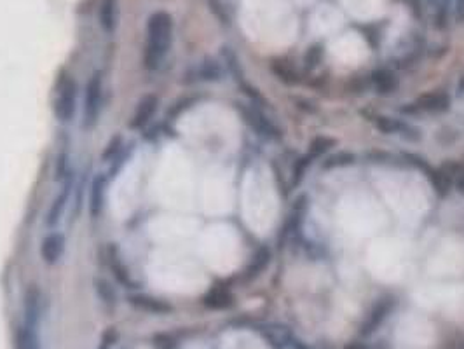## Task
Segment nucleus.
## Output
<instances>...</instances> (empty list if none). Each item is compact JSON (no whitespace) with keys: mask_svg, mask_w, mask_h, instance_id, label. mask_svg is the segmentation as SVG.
<instances>
[{"mask_svg":"<svg viewBox=\"0 0 464 349\" xmlns=\"http://www.w3.org/2000/svg\"><path fill=\"white\" fill-rule=\"evenodd\" d=\"M173 42V18L166 11H157L147 21L144 63L145 69L157 70L163 65Z\"/></svg>","mask_w":464,"mask_h":349,"instance_id":"obj_1","label":"nucleus"},{"mask_svg":"<svg viewBox=\"0 0 464 349\" xmlns=\"http://www.w3.org/2000/svg\"><path fill=\"white\" fill-rule=\"evenodd\" d=\"M56 96L53 102V112L62 124L72 123L77 112L79 86L70 74L63 72L56 83Z\"/></svg>","mask_w":464,"mask_h":349,"instance_id":"obj_2","label":"nucleus"},{"mask_svg":"<svg viewBox=\"0 0 464 349\" xmlns=\"http://www.w3.org/2000/svg\"><path fill=\"white\" fill-rule=\"evenodd\" d=\"M103 103V77L100 72H95L89 77L84 91V107H82V128L93 130L98 123L100 110Z\"/></svg>","mask_w":464,"mask_h":349,"instance_id":"obj_3","label":"nucleus"},{"mask_svg":"<svg viewBox=\"0 0 464 349\" xmlns=\"http://www.w3.org/2000/svg\"><path fill=\"white\" fill-rule=\"evenodd\" d=\"M128 302H130L135 309H138V311L142 313H147V315L168 316L173 313V306H171L170 302L163 301V299L152 297V295L135 294L128 297Z\"/></svg>","mask_w":464,"mask_h":349,"instance_id":"obj_4","label":"nucleus"},{"mask_svg":"<svg viewBox=\"0 0 464 349\" xmlns=\"http://www.w3.org/2000/svg\"><path fill=\"white\" fill-rule=\"evenodd\" d=\"M157 109H159V98H157L156 95L151 93V95L142 96V100L137 103V109H135L133 116H131L130 119L131 130H144V128L151 123L152 117L156 116Z\"/></svg>","mask_w":464,"mask_h":349,"instance_id":"obj_5","label":"nucleus"},{"mask_svg":"<svg viewBox=\"0 0 464 349\" xmlns=\"http://www.w3.org/2000/svg\"><path fill=\"white\" fill-rule=\"evenodd\" d=\"M107 185H109V177L105 173H96L93 177L89 185V215L93 219H98L105 208Z\"/></svg>","mask_w":464,"mask_h":349,"instance_id":"obj_6","label":"nucleus"},{"mask_svg":"<svg viewBox=\"0 0 464 349\" xmlns=\"http://www.w3.org/2000/svg\"><path fill=\"white\" fill-rule=\"evenodd\" d=\"M65 236L62 233H49L48 236H44L42 240L41 248V259L48 266H55L60 262V259L63 257V252H65Z\"/></svg>","mask_w":464,"mask_h":349,"instance_id":"obj_7","label":"nucleus"},{"mask_svg":"<svg viewBox=\"0 0 464 349\" xmlns=\"http://www.w3.org/2000/svg\"><path fill=\"white\" fill-rule=\"evenodd\" d=\"M72 187H74V177L72 174H69V177L65 178V184H63L58 198L53 201L51 208H49L48 212V217H46V224H48V227H55L56 224L62 220L63 213H65L67 210V205H69L70 194H72Z\"/></svg>","mask_w":464,"mask_h":349,"instance_id":"obj_8","label":"nucleus"},{"mask_svg":"<svg viewBox=\"0 0 464 349\" xmlns=\"http://www.w3.org/2000/svg\"><path fill=\"white\" fill-rule=\"evenodd\" d=\"M241 112H243V116H245L246 123H248L250 126L257 131V133L264 135V137H271V138L280 137V131H278V128L274 126V124L271 123L266 116H264V114H260L259 110L246 109V107H243Z\"/></svg>","mask_w":464,"mask_h":349,"instance_id":"obj_9","label":"nucleus"},{"mask_svg":"<svg viewBox=\"0 0 464 349\" xmlns=\"http://www.w3.org/2000/svg\"><path fill=\"white\" fill-rule=\"evenodd\" d=\"M107 262H109V267H110V271H112L114 278H116L121 285H124V287H128V288L133 287L135 281H133V278H131L130 269H128V266L124 264L123 257H121V252L117 250V247H114V245H110L109 247Z\"/></svg>","mask_w":464,"mask_h":349,"instance_id":"obj_10","label":"nucleus"},{"mask_svg":"<svg viewBox=\"0 0 464 349\" xmlns=\"http://www.w3.org/2000/svg\"><path fill=\"white\" fill-rule=\"evenodd\" d=\"M119 23V0H102L100 4V25L105 34H114Z\"/></svg>","mask_w":464,"mask_h":349,"instance_id":"obj_11","label":"nucleus"},{"mask_svg":"<svg viewBox=\"0 0 464 349\" xmlns=\"http://www.w3.org/2000/svg\"><path fill=\"white\" fill-rule=\"evenodd\" d=\"M203 304L208 309H215V311H222V309L231 308L234 304V295L227 287H215L205 295Z\"/></svg>","mask_w":464,"mask_h":349,"instance_id":"obj_12","label":"nucleus"},{"mask_svg":"<svg viewBox=\"0 0 464 349\" xmlns=\"http://www.w3.org/2000/svg\"><path fill=\"white\" fill-rule=\"evenodd\" d=\"M39 320H41V292L32 287L25 295V325L37 329Z\"/></svg>","mask_w":464,"mask_h":349,"instance_id":"obj_13","label":"nucleus"},{"mask_svg":"<svg viewBox=\"0 0 464 349\" xmlns=\"http://www.w3.org/2000/svg\"><path fill=\"white\" fill-rule=\"evenodd\" d=\"M414 105L417 110H424V112H444L449 109V96L437 91L426 93Z\"/></svg>","mask_w":464,"mask_h":349,"instance_id":"obj_14","label":"nucleus"},{"mask_svg":"<svg viewBox=\"0 0 464 349\" xmlns=\"http://www.w3.org/2000/svg\"><path fill=\"white\" fill-rule=\"evenodd\" d=\"M391 309H393V301L379 302V304L374 308V311L370 313L369 318H367V322H365V325H363L362 332L365 334V336H367V334H372L374 330H376L377 327H379L381 323L384 322V318H386V316L389 315V311H391Z\"/></svg>","mask_w":464,"mask_h":349,"instance_id":"obj_15","label":"nucleus"},{"mask_svg":"<svg viewBox=\"0 0 464 349\" xmlns=\"http://www.w3.org/2000/svg\"><path fill=\"white\" fill-rule=\"evenodd\" d=\"M16 349H42L41 341H39L37 329L28 325H21L16 330V343H14Z\"/></svg>","mask_w":464,"mask_h":349,"instance_id":"obj_16","label":"nucleus"},{"mask_svg":"<svg viewBox=\"0 0 464 349\" xmlns=\"http://www.w3.org/2000/svg\"><path fill=\"white\" fill-rule=\"evenodd\" d=\"M374 123H376V126L379 128L381 131H384V133H398V135H405V137L416 138V135L409 133V131H412L410 130V126L400 123V121L391 119V117L377 116V117H374Z\"/></svg>","mask_w":464,"mask_h":349,"instance_id":"obj_17","label":"nucleus"},{"mask_svg":"<svg viewBox=\"0 0 464 349\" xmlns=\"http://www.w3.org/2000/svg\"><path fill=\"white\" fill-rule=\"evenodd\" d=\"M273 70H274V74H276V76L287 84H297L299 81H301L299 72L294 69V65L288 62H285V60H276V62L273 63Z\"/></svg>","mask_w":464,"mask_h":349,"instance_id":"obj_18","label":"nucleus"},{"mask_svg":"<svg viewBox=\"0 0 464 349\" xmlns=\"http://www.w3.org/2000/svg\"><path fill=\"white\" fill-rule=\"evenodd\" d=\"M372 83L377 91L384 93V95H386V93H391L393 89L396 88V84H398L396 83L395 74L389 72V70H377V72H374Z\"/></svg>","mask_w":464,"mask_h":349,"instance_id":"obj_19","label":"nucleus"},{"mask_svg":"<svg viewBox=\"0 0 464 349\" xmlns=\"http://www.w3.org/2000/svg\"><path fill=\"white\" fill-rule=\"evenodd\" d=\"M269 262H271V252L267 250V248H260V250L255 254V257H253L252 264L248 266V269H246V278L252 280V278L259 276V274L266 269Z\"/></svg>","mask_w":464,"mask_h":349,"instance_id":"obj_20","label":"nucleus"},{"mask_svg":"<svg viewBox=\"0 0 464 349\" xmlns=\"http://www.w3.org/2000/svg\"><path fill=\"white\" fill-rule=\"evenodd\" d=\"M95 292H96V295H98L100 301H102L103 304L110 306V308H114V306H116L117 294H116V290H114L112 285H110L109 281L103 280V278H98V280H95Z\"/></svg>","mask_w":464,"mask_h":349,"instance_id":"obj_21","label":"nucleus"},{"mask_svg":"<svg viewBox=\"0 0 464 349\" xmlns=\"http://www.w3.org/2000/svg\"><path fill=\"white\" fill-rule=\"evenodd\" d=\"M442 172L449 177L451 184L458 187V191L464 194V165H458V163H451V165L442 166Z\"/></svg>","mask_w":464,"mask_h":349,"instance_id":"obj_22","label":"nucleus"},{"mask_svg":"<svg viewBox=\"0 0 464 349\" xmlns=\"http://www.w3.org/2000/svg\"><path fill=\"white\" fill-rule=\"evenodd\" d=\"M335 145V142L332 140V138H328V137H318V138H314L313 142H311V145H309V158L311 159H314V158H320L321 154H325V152H328L330 151L332 147H334Z\"/></svg>","mask_w":464,"mask_h":349,"instance_id":"obj_23","label":"nucleus"},{"mask_svg":"<svg viewBox=\"0 0 464 349\" xmlns=\"http://www.w3.org/2000/svg\"><path fill=\"white\" fill-rule=\"evenodd\" d=\"M198 76L201 81H219L222 76V69H220L219 63L215 62H205L198 70Z\"/></svg>","mask_w":464,"mask_h":349,"instance_id":"obj_24","label":"nucleus"},{"mask_svg":"<svg viewBox=\"0 0 464 349\" xmlns=\"http://www.w3.org/2000/svg\"><path fill=\"white\" fill-rule=\"evenodd\" d=\"M124 147V138L123 135H114L112 138L109 140V144H107V147L103 149L102 152V159L103 161H112L114 158H116L117 154L121 152V149Z\"/></svg>","mask_w":464,"mask_h":349,"instance_id":"obj_25","label":"nucleus"},{"mask_svg":"<svg viewBox=\"0 0 464 349\" xmlns=\"http://www.w3.org/2000/svg\"><path fill=\"white\" fill-rule=\"evenodd\" d=\"M117 341H119V332H117V329L110 327V329H107L105 332H103L98 349H112L116 346Z\"/></svg>","mask_w":464,"mask_h":349,"instance_id":"obj_26","label":"nucleus"},{"mask_svg":"<svg viewBox=\"0 0 464 349\" xmlns=\"http://www.w3.org/2000/svg\"><path fill=\"white\" fill-rule=\"evenodd\" d=\"M69 152L63 151L62 154L58 156V163H56V180H63V178L69 177Z\"/></svg>","mask_w":464,"mask_h":349,"instance_id":"obj_27","label":"nucleus"},{"mask_svg":"<svg viewBox=\"0 0 464 349\" xmlns=\"http://www.w3.org/2000/svg\"><path fill=\"white\" fill-rule=\"evenodd\" d=\"M355 161V156L348 154V152H342V154L334 156V158L328 159V163L325 165V168H334V166H344V165H351Z\"/></svg>","mask_w":464,"mask_h":349,"instance_id":"obj_28","label":"nucleus"},{"mask_svg":"<svg viewBox=\"0 0 464 349\" xmlns=\"http://www.w3.org/2000/svg\"><path fill=\"white\" fill-rule=\"evenodd\" d=\"M309 161H311V158H309V156H306V158L299 159V161H297V165H295V168H294V180H292V184L295 185V184H299V182L302 180V174H304L306 168H308Z\"/></svg>","mask_w":464,"mask_h":349,"instance_id":"obj_29","label":"nucleus"},{"mask_svg":"<svg viewBox=\"0 0 464 349\" xmlns=\"http://www.w3.org/2000/svg\"><path fill=\"white\" fill-rule=\"evenodd\" d=\"M154 344L157 349H177V344L171 337L168 336H156L154 337Z\"/></svg>","mask_w":464,"mask_h":349,"instance_id":"obj_30","label":"nucleus"},{"mask_svg":"<svg viewBox=\"0 0 464 349\" xmlns=\"http://www.w3.org/2000/svg\"><path fill=\"white\" fill-rule=\"evenodd\" d=\"M320 56H321V51L318 48H313L309 49L308 53V58H306V62H308V67H314L318 62H320Z\"/></svg>","mask_w":464,"mask_h":349,"instance_id":"obj_31","label":"nucleus"},{"mask_svg":"<svg viewBox=\"0 0 464 349\" xmlns=\"http://www.w3.org/2000/svg\"><path fill=\"white\" fill-rule=\"evenodd\" d=\"M456 13H458V20L464 21V0H458V2H456Z\"/></svg>","mask_w":464,"mask_h":349,"instance_id":"obj_32","label":"nucleus"},{"mask_svg":"<svg viewBox=\"0 0 464 349\" xmlns=\"http://www.w3.org/2000/svg\"><path fill=\"white\" fill-rule=\"evenodd\" d=\"M344 349H372V348L367 346V344H349V346H346Z\"/></svg>","mask_w":464,"mask_h":349,"instance_id":"obj_33","label":"nucleus"}]
</instances>
